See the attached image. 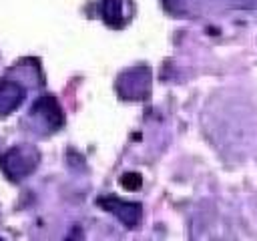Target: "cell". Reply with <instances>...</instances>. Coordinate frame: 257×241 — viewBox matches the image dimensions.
<instances>
[{
  "label": "cell",
  "mask_w": 257,
  "mask_h": 241,
  "mask_svg": "<svg viewBox=\"0 0 257 241\" xmlns=\"http://www.w3.org/2000/svg\"><path fill=\"white\" fill-rule=\"evenodd\" d=\"M38 165V153L32 147L16 145L0 155V171L10 181H20L28 177Z\"/></svg>",
  "instance_id": "6da1fadb"
},
{
  "label": "cell",
  "mask_w": 257,
  "mask_h": 241,
  "mask_svg": "<svg viewBox=\"0 0 257 241\" xmlns=\"http://www.w3.org/2000/svg\"><path fill=\"white\" fill-rule=\"evenodd\" d=\"M116 90L122 98L139 100L151 90V70L147 66H135L124 70L116 80Z\"/></svg>",
  "instance_id": "7a4b0ae2"
},
{
  "label": "cell",
  "mask_w": 257,
  "mask_h": 241,
  "mask_svg": "<svg viewBox=\"0 0 257 241\" xmlns=\"http://www.w3.org/2000/svg\"><path fill=\"white\" fill-rule=\"evenodd\" d=\"M96 203H98V207H102L106 213L114 215L126 229H135V227L141 223V219H143V205H141V203L124 201V199H118V197H112V195L98 197Z\"/></svg>",
  "instance_id": "3957f363"
},
{
  "label": "cell",
  "mask_w": 257,
  "mask_h": 241,
  "mask_svg": "<svg viewBox=\"0 0 257 241\" xmlns=\"http://www.w3.org/2000/svg\"><path fill=\"white\" fill-rule=\"evenodd\" d=\"M32 112H34V114H40V116L46 120V125H48L50 129H58V127H62V123H64V112H62L58 100H56L52 94H42V96L32 104Z\"/></svg>",
  "instance_id": "277c9868"
},
{
  "label": "cell",
  "mask_w": 257,
  "mask_h": 241,
  "mask_svg": "<svg viewBox=\"0 0 257 241\" xmlns=\"http://www.w3.org/2000/svg\"><path fill=\"white\" fill-rule=\"evenodd\" d=\"M24 96H26L24 86H20L14 80L2 78L0 80V116L10 114L12 110H16L22 104Z\"/></svg>",
  "instance_id": "5b68a950"
},
{
  "label": "cell",
  "mask_w": 257,
  "mask_h": 241,
  "mask_svg": "<svg viewBox=\"0 0 257 241\" xmlns=\"http://www.w3.org/2000/svg\"><path fill=\"white\" fill-rule=\"evenodd\" d=\"M100 12H102V20L110 28H122L126 22L124 0H102Z\"/></svg>",
  "instance_id": "8992f818"
},
{
  "label": "cell",
  "mask_w": 257,
  "mask_h": 241,
  "mask_svg": "<svg viewBox=\"0 0 257 241\" xmlns=\"http://www.w3.org/2000/svg\"><path fill=\"white\" fill-rule=\"evenodd\" d=\"M120 187L126 191H137L143 187V177L141 173H124L120 177Z\"/></svg>",
  "instance_id": "52a82bcc"
},
{
  "label": "cell",
  "mask_w": 257,
  "mask_h": 241,
  "mask_svg": "<svg viewBox=\"0 0 257 241\" xmlns=\"http://www.w3.org/2000/svg\"><path fill=\"white\" fill-rule=\"evenodd\" d=\"M177 2H183V0H165V4H169V6L171 4H177Z\"/></svg>",
  "instance_id": "ba28073f"
}]
</instances>
